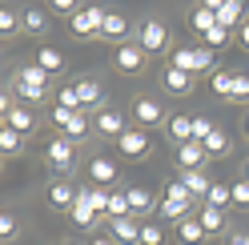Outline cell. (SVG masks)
I'll list each match as a JSON object with an SVG mask.
<instances>
[{"label": "cell", "mask_w": 249, "mask_h": 245, "mask_svg": "<svg viewBox=\"0 0 249 245\" xmlns=\"http://www.w3.org/2000/svg\"><path fill=\"white\" fill-rule=\"evenodd\" d=\"M197 72H217V52L213 49H205V44H201V49H197Z\"/></svg>", "instance_id": "60d3db41"}, {"label": "cell", "mask_w": 249, "mask_h": 245, "mask_svg": "<svg viewBox=\"0 0 249 245\" xmlns=\"http://www.w3.org/2000/svg\"><path fill=\"white\" fill-rule=\"evenodd\" d=\"M189 24H193V33L197 36H209L213 28H217V8H213V0H205V4H197L189 12Z\"/></svg>", "instance_id": "ac0fdd59"}, {"label": "cell", "mask_w": 249, "mask_h": 245, "mask_svg": "<svg viewBox=\"0 0 249 245\" xmlns=\"http://www.w3.org/2000/svg\"><path fill=\"white\" fill-rule=\"evenodd\" d=\"M169 141H173L177 149L189 145L193 141V117H185V113L181 117H169Z\"/></svg>", "instance_id": "484cf974"}, {"label": "cell", "mask_w": 249, "mask_h": 245, "mask_svg": "<svg viewBox=\"0 0 249 245\" xmlns=\"http://www.w3.org/2000/svg\"><path fill=\"white\" fill-rule=\"evenodd\" d=\"M141 245H165V229L153 225V221H145L141 225Z\"/></svg>", "instance_id": "b9f144b4"}, {"label": "cell", "mask_w": 249, "mask_h": 245, "mask_svg": "<svg viewBox=\"0 0 249 245\" xmlns=\"http://www.w3.org/2000/svg\"><path fill=\"white\" fill-rule=\"evenodd\" d=\"M101 24H105V8L81 4V12L69 20V33H72L76 40H97V36H101Z\"/></svg>", "instance_id": "3957f363"}, {"label": "cell", "mask_w": 249, "mask_h": 245, "mask_svg": "<svg viewBox=\"0 0 249 245\" xmlns=\"http://www.w3.org/2000/svg\"><path fill=\"white\" fill-rule=\"evenodd\" d=\"M137 44L145 49V56H153V52H165V49H169V28H165L157 17H149V20H141Z\"/></svg>", "instance_id": "277c9868"}, {"label": "cell", "mask_w": 249, "mask_h": 245, "mask_svg": "<svg viewBox=\"0 0 249 245\" xmlns=\"http://www.w3.org/2000/svg\"><path fill=\"white\" fill-rule=\"evenodd\" d=\"M20 233V225H17V217H12L8 209H0V241H12Z\"/></svg>", "instance_id": "ab89813d"}, {"label": "cell", "mask_w": 249, "mask_h": 245, "mask_svg": "<svg viewBox=\"0 0 249 245\" xmlns=\"http://www.w3.org/2000/svg\"><path fill=\"white\" fill-rule=\"evenodd\" d=\"M197 221H201V229H205L209 237H221V233H225V209L201 205V209H197Z\"/></svg>", "instance_id": "603a6c76"}, {"label": "cell", "mask_w": 249, "mask_h": 245, "mask_svg": "<svg viewBox=\"0 0 249 245\" xmlns=\"http://www.w3.org/2000/svg\"><path fill=\"white\" fill-rule=\"evenodd\" d=\"M209 88H213L221 101H233V72H229V69H217V72L209 76Z\"/></svg>", "instance_id": "83f0119b"}, {"label": "cell", "mask_w": 249, "mask_h": 245, "mask_svg": "<svg viewBox=\"0 0 249 245\" xmlns=\"http://www.w3.org/2000/svg\"><path fill=\"white\" fill-rule=\"evenodd\" d=\"M233 205H237V209H249V181L241 177V181H233Z\"/></svg>", "instance_id": "ee69618b"}, {"label": "cell", "mask_w": 249, "mask_h": 245, "mask_svg": "<svg viewBox=\"0 0 249 245\" xmlns=\"http://www.w3.org/2000/svg\"><path fill=\"white\" fill-rule=\"evenodd\" d=\"M44 161H49L56 173H72L76 169V145H69L65 137H53V141L44 145Z\"/></svg>", "instance_id": "5b68a950"}, {"label": "cell", "mask_w": 249, "mask_h": 245, "mask_svg": "<svg viewBox=\"0 0 249 245\" xmlns=\"http://www.w3.org/2000/svg\"><path fill=\"white\" fill-rule=\"evenodd\" d=\"M117 149H121V157H129V161H145L153 153V141H149L145 129H129V133L117 137Z\"/></svg>", "instance_id": "52a82bcc"}, {"label": "cell", "mask_w": 249, "mask_h": 245, "mask_svg": "<svg viewBox=\"0 0 249 245\" xmlns=\"http://www.w3.org/2000/svg\"><path fill=\"white\" fill-rule=\"evenodd\" d=\"M56 105H60V109L81 113V97H76V85H60V88H56Z\"/></svg>", "instance_id": "d590c367"}, {"label": "cell", "mask_w": 249, "mask_h": 245, "mask_svg": "<svg viewBox=\"0 0 249 245\" xmlns=\"http://www.w3.org/2000/svg\"><path fill=\"white\" fill-rule=\"evenodd\" d=\"M193 197H189V189L181 185V181H165V193L157 197V213L165 221H185V217H193Z\"/></svg>", "instance_id": "6da1fadb"}, {"label": "cell", "mask_w": 249, "mask_h": 245, "mask_svg": "<svg viewBox=\"0 0 249 245\" xmlns=\"http://www.w3.org/2000/svg\"><path fill=\"white\" fill-rule=\"evenodd\" d=\"M76 12H81V4H76V0H49V17H65V20H72Z\"/></svg>", "instance_id": "f35d334b"}, {"label": "cell", "mask_w": 249, "mask_h": 245, "mask_svg": "<svg viewBox=\"0 0 249 245\" xmlns=\"http://www.w3.org/2000/svg\"><path fill=\"white\" fill-rule=\"evenodd\" d=\"M81 197H85V201H89L92 209H97V213H105V209H108V189H101V185H89V189H81Z\"/></svg>", "instance_id": "8d00e7d4"}, {"label": "cell", "mask_w": 249, "mask_h": 245, "mask_svg": "<svg viewBox=\"0 0 249 245\" xmlns=\"http://www.w3.org/2000/svg\"><path fill=\"white\" fill-rule=\"evenodd\" d=\"M124 197H129V209H133V217H145V213L157 209V197H153L145 185H133V189H124Z\"/></svg>", "instance_id": "7402d4cb"}, {"label": "cell", "mask_w": 249, "mask_h": 245, "mask_svg": "<svg viewBox=\"0 0 249 245\" xmlns=\"http://www.w3.org/2000/svg\"><path fill=\"white\" fill-rule=\"evenodd\" d=\"M36 69H44L49 76H56V72H65V49H56V44H40L36 49V60H33Z\"/></svg>", "instance_id": "e0dca14e"}, {"label": "cell", "mask_w": 249, "mask_h": 245, "mask_svg": "<svg viewBox=\"0 0 249 245\" xmlns=\"http://www.w3.org/2000/svg\"><path fill=\"white\" fill-rule=\"evenodd\" d=\"M69 245H85V241H69Z\"/></svg>", "instance_id": "db71d44e"}, {"label": "cell", "mask_w": 249, "mask_h": 245, "mask_svg": "<svg viewBox=\"0 0 249 245\" xmlns=\"http://www.w3.org/2000/svg\"><path fill=\"white\" fill-rule=\"evenodd\" d=\"M69 213H72V221L81 225V229H97V225L105 221V213H97V209H92V205L85 201V197H76V205H72Z\"/></svg>", "instance_id": "cb8c5ba5"}, {"label": "cell", "mask_w": 249, "mask_h": 245, "mask_svg": "<svg viewBox=\"0 0 249 245\" xmlns=\"http://www.w3.org/2000/svg\"><path fill=\"white\" fill-rule=\"evenodd\" d=\"M76 197H81V189H76L72 181H65V177L49 185V205H53V209H72Z\"/></svg>", "instance_id": "2e32d148"}, {"label": "cell", "mask_w": 249, "mask_h": 245, "mask_svg": "<svg viewBox=\"0 0 249 245\" xmlns=\"http://www.w3.org/2000/svg\"><path fill=\"white\" fill-rule=\"evenodd\" d=\"M20 28H24V33H33V36H44V33H49V8L28 4L20 12Z\"/></svg>", "instance_id": "d6986e66"}, {"label": "cell", "mask_w": 249, "mask_h": 245, "mask_svg": "<svg viewBox=\"0 0 249 245\" xmlns=\"http://www.w3.org/2000/svg\"><path fill=\"white\" fill-rule=\"evenodd\" d=\"M89 129H92V125H89V117H85V113H76V117L69 121V129H65V133H60V137H65V141H69V145H81V141H85V137H89Z\"/></svg>", "instance_id": "4316f807"}, {"label": "cell", "mask_w": 249, "mask_h": 245, "mask_svg": "<svg viewBox=\"0 0 249 245\" xmlns=\"http://www.w3.org/2000/svg\"><path fill=\"white\" fill-rule=\"evenodd\" d=\"M241 133H245V137H249V113H245V121H241Z\"/></svg>", "instance_id": "816d5d0a"}, {"label": "cell", "mask_w": 249, "mask_h": 245, "mask_svg": "<svg viewBox=\"0 0 249 245\" xmlns=\"http://www.w3.org/2000/svg\"><path fill=\"white\" fill-rule=\"evenodd\" d=\"M20 149H24V137L12 133L8 125H0V157H17Z\"/></svg>", "instance_id": "f546056e"}, {"label": "cell", "mask_w": 249, "mask_h": 245, "mask_svg": "<svg viewBox=\"0 0 249 245\" xmlns=\"http://www.w3.org/2000/svg\"><path fill=\"white\" fill-rule=\"evenodd\" d=\"M49 117H53V125L65 133V129H69V121H72L76 113H72V109H60V105H53V113H49Z\"/></svg>", "instance_id": "bcb514c9"}, {"label": "cell", "mask_w": 249, "mask_h": 245, "mask_svg": "<svg viewBox=\"0 0 249 245\" xmlns=\"http://www.w3.org/2000/svg\"><path fill=\"white\" fill-rule=\"evenodd\" d=\"M169 69L197 72V49H173V56H169Z\"/></svg>", "instance_id": "d6a6232c"}, {"label": "cell", "mask_w": 249, "mask_h": 245, "mask_svg": "<svg viewBox=\"0 0 249 245\" xmlns=\"http://www.w3.org/2000/svg\"><path fill=\"white\" fill-rule=\"evenodd\" d=\"M89 245H117V241H113V237H108V233H97V237H92Z\"/></svg>", "instance_id": "681fc988"}, {"label": "cell", "mask_w": 249, "mask_h": 245, "mask_svg": "<svg viewBox=\"0 0 249 245\" xmlns=\"http://www.w3.org/2000/svg\"><path fill=\"white\" fill-rule=\"evenodd\" d=\"M201 145H205L209 161H213V157H225V153H229V133H225V129H213V133H209Z\"/></svg>", "instance_id": "f1b7e54d"}, {"label": "cell", "mask_w": 249, "mask_h": 245, "mask_svg": "<svg viewBox=\"0 0 249 245\" xmlns=\"http://www.w3.org/2000/svg\"><path fill=\"white\" fill-rule=\"evenodd\" d=\"M4 125L12 129V133H20V137H28V133H33L36 129V113L33 109H28V105H12V109H8V117H4Z\"/></svg>", "instance_id": "9a60e30c"}, {"label": "cell", "mask_w": 249, "mask_h": 245, "mask_svg": "<svg viewBox=\"0 0 249 245\" xmlns=\"http://www.w3.org/2000/svg\"><path fill=\"white\" fill-rule=\"evenodd\" d=\"M108 237L117 245H141V225H137V217H117L108 221Z\"/></svg>", "instance_id": "7c38bea8"}, {"label": "cell", "mask_w": 249, "mask_h": 245, "mask_svg": "<svg viewBox=\"0 0 249 245\" xmlns=\"http://www.w3.org/2000/svg\"><path fill=\"white\" fill-rule=\"evenodd\" d=\"M76 97H81V109L85 105H101V85L92 76H85V81H76Z\"/></svg>", "instance_id": "836d02e7"}, {"label": "cell", "mask_w": 249, "mask_h": 245, "mask_svg": "<svg viewBox=\"0 0 249 245\" xmlns=\"http://www.w3.org/2000/svg\"><path fill=\"white\" fill-rule=\"evenodd\" d=\"M117 217H133V209H129V197H124V193H108L105 221H117Z\"/></svg>", "instance_id": "1f68e13d"}, {"label": "cell", "mask_w": 249, "mask_h": 245, "mask_svg": "<svg viewBox=\"0 0 249 245\" xmlns=\"http://www.w3.org/2000/svg\"><path fill=\"white\" fill-rule=\"evenodd\" d=\"M133 121H137V129H161V125H165V109H161V101H153V97H137V101H133Z\"/></svg>", "instance_id": "9c48e42d"}, {"label": "cell", "mask_w": 249, "mask_h": 245, "mask_svg": "<svg viewBox=\"0 0 249 245\" xmlns=\"http://www.w3.org/2000/svg\"><path fill=\"white\" fill-rule=\"evenodd\" d=\"M92 125H97V133H105V137H121V133H129V125H124V113L121 109H97V121H92Z\"/></svg>", "instance_id": "5bb4252c"}, {"label": "cell", "mask_w": 249, "mask_h": 245, "mask_svg": "<svg viewBox=\"0 0 249 245\" xmlns=\"http://www.w3.org/2000/svg\"><path fill=\"white\" fill-rule=\"evenodd\" d=\"M161 88H165L169 97H189V93H193V72L165 69V72H161Z\"/></svg>", "instance_id": "4fadbf2b"}, {"label": "cell", "mask_w": 249, "mask_h": 245, "mask_svg": "<svg viewBox=\"0 0 249 245\" xmlns=\"http://www.w3.org/2000/svg\"><path fill=\"white\" fill-rule=\"evenodd\" d=\"M129 36H133V20L124 17V12H117V8H108L105 12V24H101V40H108V44H129Z\"/></svg>", "instance_id": "8992f818"}, {"label": "cell", "mask_w": 249, "mask_h": 245, "mask_svg": "<svg viewBox=\"0 0 249 245\" xmlns=\"http://www.w3.org/2000/svg\"><path fill=\"white\" fill-rule=\"evenodd\" d=\"M205 237H209V233L201 229L197 213H193V217H185V221H177V241H181V245H201Z\"/></svg>", "instance_id": "d4e9b609"}, {"label": "cell", "mask_w": 249, "mask_h": 245, "mask_svg": "<svg viewBox=\"0 0 249 245\" xmlns=\"http://www.w3.org/2000/svg\"><path fill=\"white\" fill-rule=\"evenodd\" d=\"M233 101L237 105L249 101V72H233Z\"/></svg>", "instance_id": "7bdbcfd3"}, {"label": "cell", "mask_w": 249, "mask_h": 245, "mask_svg": "<svg viewBox=\"0 0 249 245\" xmlns=\"http://www.w3.org/2000/svg\"><path fill=\"white\" fill-rule=\"evenodd\" d=\"M233 36H237V33H229V28H221V24H217V28H213L209 36H201V44H205V49H213V52H217V49H225V44H229Z\"/></svg>", "instance_id": "74e56055"}, {"label": "cell", "mask_w": 249, "mask_h": 245, "mask_svg": "<svg viewBox=\"0 0 249 245\" xmlns=\"http://www.w3.org/2000/svg\"><path fill=\"white\" fill-rule=\"evenodd\" d=\"M113 69L121 72V76H137L145 69V49L137 40H129V44H121V49L113 52Z\"/></svg>", "instance_id": "ba28073f"}, {"label": "cell", "mask_w": 249, "mask_h": 245, "mask_svg": "<svg viewBox=\"0 0 249 245\" xmlns=\"http://www.w3.org/2000/svg\"><path fill=\"white\" fill-rule=\"evenodd\" d=\"M17 28H20V12L8 8V4H0V36H12Z\"/></svg>", "instance_id": "e575fe53"}, {"label": "cell", "mask_w": 249, "mask_h": 245, "mask_svg": "<svg viewBox=\"0 0 249 245\" xmlns=\"http://www.w3.org/2000/svg\"><path fill=\"white\" fill-rule=\"evenodd\" d=\"M225 245H249V233H233V237H229Z\"/></svg>", "instance_id": "f907efd6"}, {"label": "cell", "mask_w": 249, "mask_h": 245, "mask_svg": "<svg viewBox=\"0 0 249 245\" xmlns=\"http://www.w3.org/2000/svg\"><path fill=\"white\" fill-rule=\"evenodd\" d=\"M205 205H213V209H229V205H233V189L225 185V181H213V189H209V197H205Z\"/></svg>", "instance_id": "4dcf8cb0"}, {"label": "cell", "mask_w": 249, "mask_h": 245, "mask_svg": "<svg viewBox=\"0 0 249 245\" xmlns=\"http://www.w3.org/2000/svg\"><path fill=\"white\" fill-rule=\"evenodd\" d=\"M237 44H241V49H245V52H249V20H245V24H241V28H237Z\"/></svg>", "instance_id": "c3c4849f"}, {"label": "cell", "mask_w": 249, "mask_h": 245, "mask_svg": "<svg viewBox=\"0 0 249 245\" xmlns=\"http://www.w3.org/2000/svg\"><path fill=\"white\" fill-rule=\"evenodd\" d=\"M177 181H181L185 189H189V197H193V201H201V197H209V189H213V181L205 177V169H185V173H181Z\"/></svg>", "instance_id": "44dd1931"}, {"label": "cell", "mask_w": 249, "mask_h": 245, "mask_svg": "<svg viewBox=\"0 0 249 245\" xmlns=\"http://www.w3.org/2000/svg\"><path fill=\"white\" fill-rule=\"evenodd\" d=\"M44 93H49V72L28 65V69H17V97L20 105H33V101H44Z\"/></svg>", "instance_id": "7a4b0ae2"}, {"label": "cell", "mask_w": 249, "mask_h": 245, "mask_svg": "<svg viewBox=\"0 0 249 245\" xmlns=\"http://www.w3.org/2000/svg\"><path fill=\"white\" fill-rule=\"evenodd\" d=\"M213 129H217V125H213V121H209V117H193V141H197V145H201V141H205V137H209Z\"/></svg>", "instance_id": "f6af8a7d"}, {"label": "cell", "mask_w": 249, "mask_h": 245, "mask_svg": "<svg viewBox=\"0 0 249 245\" xmlns=\"http://www.w3.org/2000/svg\"><path fill=\"white\" fill-rule=\"evenodd\" d=\"M177 165H181V173H185V169H205V165H209L205 145H197V141L181 145V149H177Z\"/></svg>", "instance_id": "ffe728a7"}, {"label": "cell", "mask_w": 249, "mask_h": 245, "mask_svg": "<svg viewBox=\"0 0 249 245\" xmlns=\"http://www.w3.org/2000/svg\"><path fill=\"white\" fill-rule=\"evenodd\" d=\"M117 177H121V165H117L113 157H92V161H89V181H92V185L108 189Z\"/></svg>", "instance_id": "8fae6325"}, {"label": "cell", "mask_w": 249, "mask_h": 245, "mask_svg": "<svg viewBox=\"0 0 249 245\" xmlns=\"http://www.w3.org/2000/svg\"><path fill=\"white\" fill-rule=\"evenodd\" d=\"M213 8H217V24H221V28H229V33H237V28L249 20L245 17V4H241V0H213Z\"/></svg>", "instance_id": "30bf717a"}, {"label": "cell", "mask_w": 249, "mask_h": 245, "mask_svg": "<svg viewBox=\"0 0 249 245\" xmlns=\"http://www.w3.org/2000/svg\"><path fill=\"white\" fill-rule=\"evenodd\" d=\"M12 105H17V101H8V93L0 88V125H4V117H8V109H12Z\"/></svg>", "instance_id": "7dc6e473"}, {"label": "cell", "mask_w": 249, "mask_h": 245, "mask_svg": "<svg viewBox=\"0 0 249 245\" xmlns=\"http://www.w3.org/2000/svg\"><path fill=\"white\" fill-rule=\"evenodd\" d=\"M245 181H249V161H245Z\"/></svg>", "instance_id": "f5cc1de1"}]
</instances>
